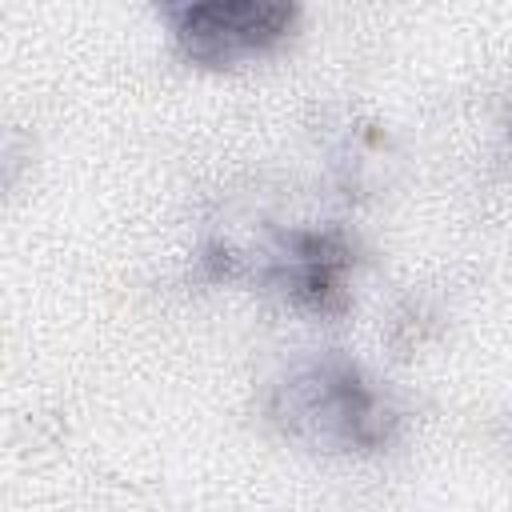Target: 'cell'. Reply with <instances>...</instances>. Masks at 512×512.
<instances>
[{
    "mask_svg": "<svg viewBox=\"0 0 512 512\" xmlns=\"http://www.w3.org/2000/svg\"><path fill=\"white\" fill-rule=\"evenodd\" d=\"M268 420L320 452H376L400 424L376 380L340 352L292 364L268 392Z\"/></svg>",
    "mask_w": 512,
    "mask_h": 512,
    "instance_id": "obj_1",
    "label": "cell"
},
{
    "mask_svg": "<svg viewBox=\"0 0 512 512\" xmlns=\"http://www.w3.org/2000/svg\"><path fill=\"white\" fill-rule=\"evenodd\" d=\"M164 16L172 24L180 52L192 64L228 68L276 48L292 32L300 12L292 4H260V0L224 4L220 0V4H180V8H168Z\"/></svg>",
    "mask_w": 512,
    "mask_h": 512,
    "instance_id": "obj_2",
    "label": "cell"
},
{
    "mask_svg": "<svg viewBox=\"0 0 512 512\" xmlns=\"http://www.w3.org/2000/svg\"><path fill=\"white\" fill-rule=\"evenodd\" d=\"M352 268V244L340 232H284L260 272L276 292L312 312H340Z\"/></svg>",
    "mask_w": 512,
    "mask_h": 512,
    "instance_id": "obj_3",
    "label": "cell"
}]
</instances>
